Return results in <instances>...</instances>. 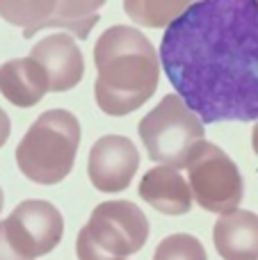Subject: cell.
I'll list each match as a JSON object with an SVG mask.
<instances>
[{"instance_id": "9c48e42d", "label": "cell", "mask_w": 258, "mask_h": 260, "mask_svg": "<svg viewBox=\"0 0 258 260\" xmlns=\"http://www.w3.org/2000/svg\"><path fill=\"white\" fill-rule=\"evenodd\" d=\"M30 55L46 69L50 78V91L62 94L80 85L85 76V57L73 35L55 32L32 46Z\"/></svg>"}, {"instance_id": "d6986e66", "label": "cell", "mask_w": 258, "mask_h": 260, "mask_svg": "<svg viewBox=\"0 0 258 260\" xmlns=\"http://www.w3.org/2000/svg\"><path fill=\"white\" fill-rule=\"evenodd\" d=\"M251 146H254V153L258 155V121H256L254 130H251Z\"/></svg>"}, {"instance_id": "ac0fdd59", "label": "cell", "mask_w": 258, "mask_h": 260, "mask_svg": "<svg viewBox=\"0 0 258 260\" xmlns=\"http://www.w3.org/2000/svg\"><path fill=\"white\" fill-rule=\"evenodd\" d=\"M9 133H12V121H9L7 112H5V110L0 108V148H3L5 144H7Z\"/></svg>"}, {"instance_id": "52a82bcc", "label": "cell", "mask_w": 258, "mask_h": 260, "mask_svg": "<svg viewBox=\"0 0 258 260\" xmlns=\"http://www.w3.org/2000/svg\"><path fill=\"white\" fill-rule=\"evenodd\" d=\"M7 238L23 256L39 258L50 253L64 235L62 212L50 201L41 199H27L18 203L12 215L5 219Z\"/></svg>"}, {"instance_id": "5b68a950", "label": "cell", "mask_w": 258, "mask_h": 260, "mask_svg": "<svg viewBox=\"0 0 258 260\" xmlns=\"http://www.w3.org/2000/svg\"><path fill=\"white\" fill-rule=\"evenodd\" d=\"M201 117L178 94H167L146 117H142L137 133L153 162L169 167H185L192 148L204 139Z\"/></svg>"}, {"instance_id": "2e32d148", "label": "cell", "mask_w": 258, "mask_h": 260, "mask_svg": "<svg viewBox=\"0 0 258 260\" xmlns=\"http://www.w3.org/2000/svg\"><path fill=\"white\" fill-rule=\"evenodd\" d=\"M153 260H208L204 244L190 233H174L160 240Z\"/></svg>"}, {"instance_id": "6da1fadb", "label": "cell", "mask_w": 258, "mask_h": 260, "mask_svg": "<svg viewBox=\"0 0 258 260\" xmlns=\"http://www.w3.org/2000/svg\"><path fill=\"white\" fill-rule=\"evenodd\" d=\"M160 64L204 123L258 121V0H197L165 27Z\"/></svg>"}, {"instance_id": "e0dca14e", "label": "cell", "mask_w": 258, "mask_h": 260, "mask_svg": "<svg viewBox=\"0 0 258 260\" xmlns=\"http://www.w3.org/2000/svg\"><path fill=\"white\" fill-rule=\"evenodd\" d=\"M0 260H32L27 256H23L7 238V229H5V221H0Z\"/></svg>"}, {"instance_id": "3957f363", "label": "cell", "mask_w": 258, "mask_h": 260, "mask_svg": "<svg viewBox=\"0 0 258 260\" xmlns=\"http://www.w3.org/2000/svg\"><path fill=\"white\" fill-rule=\"evenodd\" d=\"M80 121L69 110H46L16 146L18 171L37 185H57L71 174L80 146Z\"/></svg>"}, {"instance_id": "9a60e30c", "label": "cell", "mask_w": 258, "mask_h": 260, "mask_svg": "<svg viewBox=\"0 0 258 260\" xmlns=\"http://www.w3.org/2000/svg\"><path fill=\"white\" fill-rule=\"evenodd\" d=\"M55 5L57 0H0V18L21 27L23 37L30 39L46 30V21L53 16Z\"/></svg>"}, {"instance_id": "ba28073f", "label": "cell", "mask_w": 258, "mask_h": 260, "mask_svg": "<svg viewBox=\"0 0 258 260\" xmlns=\"http://www.w3.org/2000/svg\"><path fill=\"white\" fill-rule=\"evenodd\" d=\"M140 169V153L123 135H103L89 148L87 176L99 192L112 194L128 189Z\"/></svg>"}, {"instance_id": "8992f818", "label": "cell", "mask_w": 258, "mask_h": 260, "mask_svg": "<svg viewBox=\"0 0 258 260\" xmlns=\"http://www.w3.org/2000/svg\"><path fill=\"white\" fill-rule=\"evenodd\" d=\"M185 169L192 197L204 210L227 215L240 208L245 197V180L238 165L217 144L206 139L197 142L185 162Z\"/></svg>"}, {"instance_id": "4fadbf2b", "label": "cell", "mask_w": 258, "mask_h": 260, "mask_svg": "<svg viewBox=\"0 0 258 260\" xmlns=\"http://www.w3.org/2000/svg\"><path fill=\"white\" fill-rule=\"evenodd\" d=\"M108 0H57L53 16L46 21V27L67 30L78 39H87L91 27L99 23V9Z\"/></svg>"}, {"instance_id": "7a4b0ae2", "label": "cell", "mask_w": 258, "mask_h": 260, "mask_svg": "<svg viewBox=\"0 0 258 260\" xmlns=\"http://www.w3.org/2000/svg\"><path fill=\"white\" fill-rule=\"evenodd\" d=\"M94 99L101 112L126 117L155 94L160 55L137 27L112 25L94 44Z\"/></svg>"}, {"instance_id": "5bb4252c", "label": "cell", "mask_w": 258, "mask_h": 260, "mask_svg": "<svg viewBox=\"0 0 258 260\" xmlns=\"http://www.w3.org/2000/svg\"><path fill=\"white\" fill-rule=\"evenodd\" d=\"M197 0H123V12L137 25L163 30L187 12Z\"/></svg>"}, {"instance_id": "44dd1931", "label": "cell", "mask_w": 258, "mask_h": 260, "mask_svg": "<svg viewBox=\"0 0 258 260\" xmlns=\"http://www.w3.org/2000/svg\"><path fill=\"white\" fill-rule=\"evenodd\" d=\"M119 260H126V258H119Z\"/></svg>"}, {"instance_id": "8fae6325", "label": "cell", "mask_w": 258, "mask_h": 260, "mask_svg": "<svg viewBox=\"0 0 258 260\" xmlns=\"http://www.w3.org/2000/svg\"><path fill=\"white\" fill-rule=\"evenodd\" d=\"M140 197L165 215H187L192 208V187L176 167L160 165L149 169L140 180Z\"/></svg>"}, {"instance_id": "30bf717a", "label": "cell", "mask_w": 258, "mask_h": 260, "mask_svg": "<svg viewBox=\"0 0 258 260\" xmlns=\"http://www.w3.org/2000/svg\"><path fill=\"white\" fill-rule=\"evenodd\" d=\"M50 91L46 69L32 55L0 64V94L16 108H35Z\"/></svg>"}, {"instance_id": "7c38bea8", "label": "cell", "mask_w": 258, "mask_h": 260, "mask_svg": "<svg viewBox=\"0 0 258 260\" xmlns=\"http://www.w3.org/2000/svg\"><path fill=\"white\" fill-rule=\"evenodd\" d=\"M213 242L224 260H258V215L240 208L222 215L213 226Z\"/></svg>"}, {"instance_id": "277c9868", "label": "cell", "mask_w": 258, "mask_h": 260, "mask_svg": "<svg viewBox=\"0 0 258 260\" xmlns=\"http://www.w3.org/2000/svg\"><path fill=\"white\" fill-rule=\"evenodd\" d=\"M149 240V219L131 201H105L91 212L76 240L78 260H119L137 253Z\"/></svg>"}, {"instance_id": "ffe728a7", "label": "cell", "mask_w": 258, "mask_h": 260, "mask_svg": "<svg viewBox=\"0 0 258 260\" xmlns=\"http://www.w3.org/2000/svg\"><path fill=\"white\" fill-rule=\"evenodd\" d=\"M3 206H5V194H3V187H0V212H3Z\"/></svg>"}]
</instances>
